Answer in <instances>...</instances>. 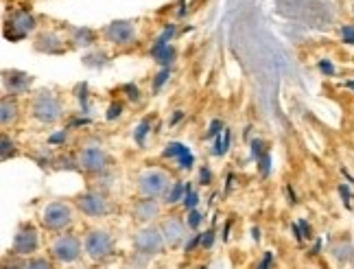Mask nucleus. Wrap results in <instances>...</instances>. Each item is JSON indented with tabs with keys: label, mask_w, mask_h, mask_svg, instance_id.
<instances>
[{
	"label": "nucleus",
	"mask_w": 354,
	"mask_h": 269,
	"mask_svg": "<svg viewBox=\"0 0 354 269\" xmlns=\"http://www.w3.org/2000/svg\"><path fill=\"white\" fill-rule=\"evenodd\" d=\"M62 114H64L62 101L53 92L44 90L33 99V116L39 120V123H44V125L57 123V120L62 118Z\"/></svg>",
	"instance_id": "f257e3e1"
},
{
	"label": "nucleus",
	"mask_w": 354,
	"mask_h": 269,
	"mask_svg": "<svg viewBox=\"0 0 354 269\" xmlns=\"http://www.w3.org/2000/svg\"><path fill=\"white\" fill-rule=\"evenodd\" d=\"M42 223L48 230H64L73 223V208L64 201H53L42 210Z\"/></svg>",
	"instance_id": "f03ea898"
},
{
	"label": "nucleus",
	"mask_w": 354,
	"mask_h": 269,
	"mask_svg": "<svg viewBox=\"0 0 354 269\" xmlns=\"http://www.w3.org/2000/svg\"><path fill=\"white\" fill-rule=\"evenodd\" d=\"M86 252L88 257L94 261H103V259H110L114 254V241L112 236L103 232V230H94L86 236Z\"/></svg>",
	"instance_id": "7ed1b4c3"
},
{
	"label": "nucleus",
	"mask_w": 354,
	"mask_h": 269,
	"mask_svg": "<svg viewBox=\"0 0 354 269\" xmlns=\"http://www.w3.org/2000/svg\"><path fill=\"white\" fill-rule=\"evenodd\" d=\"M138 188L145 197L156 199L169 191V176L165 171H145L138 180Z\"/></svg>",
	"instance_id": "20e7f679"
},
{
	"label": "nucleus",
	"mask_w": 354,
	"mask_h": 269,
	"mask_svg": "<svg viewBox=\"0 0 354 269\" xmlns=\"http://www.w3.org/2000/svg\"><path fill=\"white\" fill-rule=\"evenodd\" d=\"M133 248L140 254H147V257L160 254L162 248H165V234H162L158 228H145V230H140L138 234H136Z\"/></svg>",
	"instance_id": "39448f33"
},
{
	"label": "nucleus",
	"mask_w": 354,
	"mask_h": 269,
	"mask_svg": "<svg viewBox=\"0 0 354 269\" xmlns=\"http://www.w3.org/2000/svg\"><path fill=\"white\" fill-rule=\"evenodd\" d=\"M53 257L62 263H75L79 257H81V243L77 236H71V234H64V236H57L53 241Z\"/></svg>",
	"instance_id": "423d86ee"
},
{
	"label": "nucleus",
	"mask_w": 354,
	"mask_h": 269,
	"mask_svg": "<svg viewBox=\"0 0 354 269\" xmlns=\"http://www.w3.org/2000/svg\"><path fill=\"white\" fill-rule=\"evenodd\" d=\"M39 245V239H37V230L26 223L22 225L20 230L16 232V236H13V245H11V252L13 254H20V257H26V254H33Z\"/></svg>",
	"instance_id": "0eeeda50"
},
{
	"label": "nucleus",
	"mask_w": 354,
	"mask_h": 269,
	"mask_svg": "<svg viewBox=\"0 0 354 269\" xmlns=\"http://www.w3.org/2000/svg\"><path fill=\"white\" fill-rule=\"evenodd\" d=\"M105 37H107V42L114 44V46H127L133 42V37H136L133 24L127 20H114L112 24L105 26Z\"/></svg>",
	"instance_id": "6e6552de"
},
{
	"label": "nucleus",
	"mask_w": 354,
	"mask_h": 269,
	"mask_svg": "<svg viewBox=\"0 0 354 269\" xmlns=\"http://www.w3.org/2000/svg\"><path fill=\"white\" fill-rule=\"evenodd\" d=\"M79 165L81 169H86L90 173H101L107 167V154L101 147H86V149L79 154Z\"/></svg>",
	"instance_id": "1a4fd4ad"
},
{
	"label": "nucleus",
	"mask_w": 354,
	"mask_h": 269,
	"mask_svg": "<svg viewBox=\"0 0 354 269\" xmlns=\"http://www.w3.org/2000/svg\"><path fill=\"white\" fill-rule=\"evenodd\" d=\"M77 206L81 208V212H86L88 217H103L110 210L107 206V199L101 193H86L77 199Z\"/></svg>",
	"instance_id": "9d476101"
},
{
	"label": "nucleus",
	"mask_w": 354,
	"mask_h": 269,
	"mask_svg": "<svg viewBox=\"0 0 354 269\" xmlns=\"http://www.w3.org/2000/svg\"><path fill=\"white\" fill-rule=\"evenodd\" d=\"M3 84H5V90L9 94H24L26 90L31 88L33 77L26 75V73H20V71H5L3 73Z\"/></svg>",
	"instance_id": "9b49d317"
},
{
	"label": "nucleus",
	"mask_w": 354,
	"mask_h": 269,
	"mask_svg": "<svg viewBox=\"0 0 354 269\" xmlns=\"http://www.w3.org/2000/svg\"><path fill=\"white\" fill-rule=\"evenodd\" d=\"M165 158H171V160L175 158L177 167L184 169V171L193 169V165H195L193 154H190V149H188L186 145H182V142H169L167 149H165Z\"/></svg>",
	"instance_id": "f8f14e48"
},
{
	"label": "nucleus",
	"mask_w": 354,
	"mask_h": 269,
	"mask_svg": "<svg viewBox=\"0 0 354 269\" xmlns=\"http://www.w3.org/2000/svg\"><path fill=\"white\" fill-rule=\"evenodd\" d=\"M162 234H165V241L175 248V245H180L182 243V239L186 236V228L182 223V219H177V217H169L165 223H162Z\"/></svg>",
	"instance_id": "ddd939ff"
},
{
	"label": "nucleus",
	"mask_w": 354,
	"mask_h": 269,
	"mask_svg": "<svg viewBox=\"0 0 354 269\" xmlns=\"http://www.w3.org/2000/svg\"><path fill=\"white\" fill-rule=\"evenodd\" d=\"M11 29H16V35H11L9 39H22L29 31L35 29V18L31 16L29 11H16L11 16Z\"/></svg>",
	"instance_id": "4468645a"
},
{
	"label": "nucleus",
	"mask_w": 354,
	"mask_h": 269,
	"mask_svg": "<svg viewBox=\"0 0 354 269\" xmlns=\"http://www.w3.org/2000/svg\"><path fill=\"white\" fill-rule=\"evenodd\" d=\"M35 48L42 50V53H48V55H57V53H64V42H62V37L55 33H42L37 37Z\"/></svg>",
	"instance_id": "2eb2a0df"
},
{
	"label": "nucleus",
	"mask_w": 354,
	"mask_h": 269,
	"mask_svg": "<svg viewBox=\"0 0 354 269\" xmlns=\"http://www.w3.org/2000/svg\"><path fill=\"white\" fill-rule=\"evenodd\" d=\"M133 210H136V217L142 219V221H151V219H156L158 214H160V206H158V201H156V199H151V197H145V199H140L138 204L133 206Z\"/></svg>",
	"instance_id": "dca6fc26"
},
{
	"label": "nucleus",
	"mask_w": 354,
	"mask_h": 269,
	"mask_svg": "<svg viewBox=\"0 0 354 269\" xmlns=\"http://www.w3.org/2000/svg\"><path fill=\"white\" fill-rule=\"evenodd\" d=\"M151 57L162 66V68H169L175 59V48L169 44H153L151 48Z\"/></svg>",
	"instance_id": "f3484780"
},
{
	"label": "nucleus",
	"mask_w": 354,
	"mask_h": 269,
	"mask_svg": "<svg viewBox=\"0 0 354 269\" xmlns=\"http://www.w3.org/2000/svg\"><path fill=\"white\" fill-rule=\"evenodd\" d=\"M0 120H3V125H9L13 123V120L18 118V103L16 101H11V99H3V105H0Z\"/></svg>",
	"instance_id": "a211bd4d"
},
{
	"label": "nucleus",
	"mask_w": 354,
	"mask_h": 269,
	"mask_svg": "<svg viewBox=\"0 0 354 269\" xmlns=\"http://www.w3.org/2000/svg\"><path fill=\"white\" fill-rule=\"evenodd\" d=\"M333 254L339 263H350L354 259V245L350 243V241H342V243H337L333 248Z\"/></svg>",
	"instance_id": "6ab92c4d"
},
{
	"label": "nucleus",
	"mask_w": 354,
	"mask_h": 269,
	"mask_svg": "<svg viewBox=\"0 0 354 269\" xmlns=\"http://www.w3.org/2000/svg\"><path fill=\"white\" fill-rule=\"evenodd\" d=\"M94 39H97V35H94V31L88 29V26H81V29H73V42L77 46H90Z\"/></svg>",
	"instance_id": "aec40b11"
},
{
	"label": "nucleus",
	"mask_w": 354,
	"mask_h": 269,
	"mask_svg": "<svg viewBox=\"0 0 354 269\" xmlns=\"http://www.w3.org/2000/svg\"><path fill=\"white\" fill-rule=\"evenodd\" d=\"M186 191H188V184H184V182H175L169 191H167V204L169 206H173V204H177L180 199H184L186 197Z\"/></svg>",
	"instance_id": "412c9836"
},
{
	"label": "nucleus",
	"mask_w": 354,
	"mask_h": 269,
	"mask_svg": "<svg viewBox=\"0 0 354 269\" xmlns=\"http://www.w3.org/2000/svg\"><path fill=\"white\" fill-rule=\"evenodd\" d=\"M230 129H223V133L219 138H216V142H214V149H212V156H225L227 154V149H230Z\"/></svg>",
	"instance_id": "4be33fe9"
},
{
	"label": "nucleus",
	"mask_w": 354,
	"mask_h": 269,
	"mask_svg": "<svg viewBox=\"0 0 354 269\" xmlns=\"http://www.w3.org/2000/svg\"><path fill=\"white\" fill-rule=\"evenodd\" d=\"M84 64H86V66H105V64H107V55H105L103 50L92 53V55H86V57H84Z\"/></svg>",
	"instance_id": "5701e85b"
},
{
	"label": "nucleus",
	"mask_w": 354,
	"mask_h": 269,
	"mask_svg": "<svg viewBox=\"0 0 354 269\" xmlns=\"http://www.w3.org/2000/svg\"><path fill=\"white\" fill-rule=\"evenodd\" d=\"M197 204H199V195L193 191V186L188 184V191H186V197H184V206H186V210H195Z\"/></svg>",
	"instance_id": "b1692460"
},
{
	"label": "nucleus",
	"mask_w": 354,
	"mask_h": 269,
	"mask_svg": "<svg viewBox=\"0 0 354 269\" xmlns=\"http://www.w3.org/2000/svg\"><path fill=\"white\" fill-rule=\"evenodd\" d=\"M265 154H269V151H267V147H265V142H263L261 138L252 140V156L256 158V163H258V160H261Z\"/></svg>",
	"instance_id": "393cba45"
},
{
	"label": "nucleus",
	"mask_w": 354,
	"mask_h": 269,
	"mask_svg": "<svg viewBox=\"0 0 354 269\" xmlns=\"http://www.w3.org/2000/svg\"><path fill=\"white\" fill-rule=\"evenodd\" d=\"M173 35H175V24H169V26H165V31H162L160 37L156 39V44H169L173 39Z\"/></svg>",
	"instance_id": "a878e982"
},
{
	"label": "nucleus",
	"mask_w": 354,
	"mask_h": 269,
	"mask_svg": "<svg viewBox=\"0 0 354 269\" xmlns=\"http://www.w3.org/2000/svg\"><path fill=\"white\" fill-rule=\"evenodd\" d=\"M147 131H149V120L145 118L142 123L138 125V129H136V133H133V138H136V142H138L140 147L145 145V136H147Z\"/></svg>",
	"instance_id": "bb28decb"
},
{
	"label": "nucleus",
	"mask_w": 354,
	"mask_h": 269,
	"mask_svg": "<svg viewBox=\"0 0 354 269\" xmlns=\"http://www.w3.org/2000/svg\"><path fill=\"white\" fill-rule=\"evenodd\" d=\"M169 77H171V68H162V73L156 77V82H153V90H156V92H160V90H162V86H165V84L169 82Z\"/></svg>",
	"instance_id": "cd10ccee"
},
{
	"label": "nucleus",
	"mask_w": 354,
	"mask_h": 269,
	"mask_svg": "<svg viewBox=\"0 0 354 269\" xmlns=\"http://www.w3.org/2000/svg\"><path fill=\"white\" fill-rule=\"evenodd\" d=\"M24 269H53V265L46 259H31L24 265Z\"/></svg>",
	"instance_id": "c85d7f7f"
},
{
	"label": "nucleus",
	"mask_w": 354,
	"mask_h": 269,
	"mask_svg": "<svg viewBox=\"0 0 354 269\" xmlns=\"http://www.w3.org/2000/svg\"><path fill=\"white\" fill-rule=\"evenodd\" d=\"M13 151H16V149H13V142L9 140V136H3V154H0V158H3V163L13 156Z\"/></svg>",
	"instance_id": "c756f323"
},
{
	"label": "nucleus",
	"mask_w": 354,
	"mask_h": 269,
	"mask_svg": "<svg viewBox=\"0 0 354 269\" xmlns=\"http://www.w3.org/2000/svg\"><path fill=\"white\" fill-rule=\"evenodd\" d=\"M221 129H223V123L219 118H214L212 123H210V129L206 133V138H214V136H221Z\"/></svg>",
	"instance_id": "7c9ffc66"
},
{
	"label": "nucleus",
	"mask_w": 354,
	"mask_h": 269,
	"mask_svg": "<svg viewBox=\"0 0 354 269\" xmlns=\"http://www.w3.org/2000/svg\"><path fill=\"white\" fill-rule=\"evenodd\" d=\"M342 37L346 44H354V24H344L342 26Z\"/></svg>",
	"instance_id": "2f4dec72"
},
{
	"label": "nucleus",
	"mask_w": 354,
	"mask_h": 269,
	"mask_svg": "<svg viewBox=\"0 0 354 269\" xmlns=\"http://www.w3.org/2000/svg\"><path fill=\"white\" fill-rule=\"evenodd\" d=\"M258 167H261V173L267 178V176H269V171H271V156L265 154L261 160H258Z\"/></svg>",
	"instance_id": "473e14b6"
},
{
	"label": "nucleus",
	"mask_w": 354,
	"mask_h": 269,
	"mask_svg": "<svg viewBox=\"0 0 354 269\" xmlns=\"http://www.w3.org/2000/svg\"><path fill=\"white\" fill-rule=\"evenodd\" d=\"M199 223H201V214H199L197 210H190V212H188V225L193 228V230H197Z\"/></svg>",
	"instance_id": "72a5a7b5"
},
{
	"label": "nucleus",
	"mask_w": 354,
	"mask_h": 269,
	"mask_svg": "<svg viewBox=\"0 0 354 269\" xmlns=\"http://www.w3.org/2000/svg\"><path fill=\"white\" fill-rule=\"evenodd\" d=\"M212 241H214V228L201 234V248H212Z\"/></svg>",
	"instance_id": "f704fd0d"
},
{
	"label": "nucleus",
	"mask_w": 354,
	"mask_h": 269,
	"mask_svg": "<svg viewBox=\"0 0 354 269\" xmlns=\"http://www.w3.org/2000/svg\"><path fill=\"white\" fill-rule=\"evenodd\" d=\"M122 114V105L120 103H112L110 110H107V120H114Z\"/></svg>",
	"instance_id": "c9c22d12"
},
{
	"label": "nucleus",
	"mask_w": 354,
	"mask_h": 269,
	"mask_svg": "<svg viewBox=\"0 0 354 269\" xmlns=\"http://www.w3.org/2000/svg\"><path fill=\"white\" fill-rule=\"evenodd\" d=\"M319 71H322L324 75H328V77H330V75H335V66H333L328 59H322V62H319Z\"/></svg>",
	"instance_id": "e433bc0d"
},
{
	"label": "nucleus",
	"mask_w": 354,
	"mask_h": 269,
	"mask_svg": "<svg viewBox=\"0 0 354 269\" xmlns=\"http://www.w3.org/2000/svg\"><path fill=\"white\" fill-rule=\"evenodd\" d=\"M66 140V131H59V133H53V136L48 138L50 145H57V142H64Z\"/></svg>",
	"instance_id": "4c0bfd02"
},
{
	"label": "nucleus",
	"mask_w": 354,
	"mask_h": 269,
	"mask_svg": "<svg viewBox=\"0 0 354 269\" xmlns=\"http://www.w3.org/2000/svg\"><path fill=\"white\" fill-rule=\"evenodd\" d=\"M197 243H201V234H195L193 239L188 241V243H186V252H190V250H193V248H195Z\"/></svg>",
	"instance_id": "58836bf2"
},
{
	"label": "nucleus",
	"mask_w": 354,
	"mask_h": 269,
	"mask_svg": "<svg viewBox=\"0 0 354 269\" xmlns=\"http://www.w3.org/2000/svg\"><path fill=\"white\" fill-rule=\"evenodd\" d=\"M210 180H212L210 169H201V184H210Z\"/></svg>",
	"instance_id": "ea45409f"
},
{
	"label": "nucleus",
	"mask_w": 354,
	"mask_h": 269,
	"mask_svg": "<svg viewBox=\"0 0 354 269\" xmlns=\"http://www.w3.org/2000/svg\"><path fill=\"white\" fill-rule=\"evenodd\" d=\"M271 259H274V257H271V252H267L265 257H263V263L258 265V269H269V265H271Z\"/></svg>",
	"instance_id": "a19ab883"
},
{
	"label": "nucleus",
	"mask_w": 354,
	"mask_h": 269,
	"mask_svg": "<svg viewBox=\"0 0 354 269\" xmlns=\"http://www.w3.org/2000/svg\"><path fill=\"white\" fill-rule=\"evenodd\" d=\"M127 90L131 92V94H127V97H129L131 101H138V88H136V86H127Z\"/></svg>",
	"instance_id": "79ce46f5"
},
{
	"label": "nucleus",
	"mask_w": 354,
	"mask_h": 269,
	"mask_svg": "<svg viewBox=\"0 0 354 269\" xmlns=\"http://www.w3.org/2000/svg\"><path fill=\"white\" fill-rule=\"evenodd\" d=\"M342 195L346 197V204L350 206V197H352V195H350V188H348V186H342Z\"/></svg>",
	"instance_id": "37998d69"
},
{
	"label": "nucleus",
	"mask_w": 354,
	"mask_h": 269,
	"mask_svg": "<svg viewBox=\"0 0 354 269\" xmlns=\"http://www.w3.org/2000/svg\"><path fill=\"white\" fill-rule=\"evenodd\" d=\"M346 88H350V90H354V82H346Z\"/></svg>",
	"instance_id": "c03bdc74"
}]
</instances>
